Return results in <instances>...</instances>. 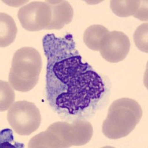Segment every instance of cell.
I'll return each mask as SVG.
<instances>
[{
  "mask_svg": "<svg viewBox=\"0 0 148 148\" xmlns=\"http://www.w3.org/2000/svg\"><path fill=\"white\" fill-rule=\"evenodd\" d=\"M130 48L129 37L121 31L109 32L100 49L104 59L110 63L121 62L126 58Z\"/></svg>",
  "mask_w": 148,
  "mask_h": 148,
  "instance_id": "6",
  "label": "cell"
},
{
  "mask_svg": "<svg viewBox=\"0 0 148 148\" xmlns=\"http://www.w3.org/2000/svg\"><path fill=\"white\" fill-rule=\"evenodd\" d=\"M141 1L139 0H112L110 8L113 14L119 17L134 16L140 8Z\"/></svg>",
  "mask_w": 148,
  "mask_h": 148,
  "instance_id": "12",
  "label": "cell"
},
{
  "mask_svg": "<svg viewBox=\"0 0 148 148\" xmlns=\"http://www.w3.org/2000/svg\"><path fill=\"white\" fill-rule=\"evenodd\" d=\"M142 2L143 3L141 4L138 11L133 16L140 20L147 21V1H142Z\"/></svg>",
  "mask_w": 148,
  "mask_h": 148,
  "instance_id": "16",
  "label": "cell"
},
{
  "mask_svg": "<svg viewBox=\"0 0 148 148\" xmlns=\"http://www.w3.org/2000/svg\"><path fill=\"white\" fill-rule=\"evenodd\" d=\"M42 68L41 54L36 49L24 47L14 53L9 73V83L20 92H28L36 85Z\"/></svg>",
  "mask_w": 148,
  "mask_h": 148,
  "instance_id": "3",
  "label": "cell"
},
{
  "mask_svg": "<svg viewBox=\"0 0 148 148\" xmlns=\"http://www.w3.org/2000/svg\"><path fill=\"white\" fill-rule=\"evenodd\" d=\"M14 88L9 82L5 81L0 82V111L8 110L15 100V93Z\"/></svg>",
  "mask_w": 148,
  "mask_h": 148,
  "instance_id": "13",
  "label": "cell"
},
{
  "mask_svg": "<svg viewBox=\"0 0 148 148\" xmlns=\"http://www.w3.org/2000/svg\"><path fill=\"white\" fill-rule=\"evenodd\" d=\"M135 45L144 53H148V24L147 22L141 24L136 28L133 35Z\"/></svg>",
  "mask_w": 148,
  "mask_h": 148,
  "instance_id": "14",
  "label": "cell"
},
{
  "mask_svg": "<svg viewBox=\"0 0 148 148\" xmlns=\"http://www.w3.org/2000/svg\"><path fill=\"white\" fill-rule=\"evenodd\" d=\"M142 116V109L136 100L121 98L113 101L103 121L102 133L110 139L126 137L136 128Z\"/></svg>",
  "mask_w": 148,
  "mask_h": 148,
  "instance_id": "2",
  "label": "cell"
},
{
  "mask_svg": "<svg viewBox=\"0 0 148 148\" xmlns=\"http://www.w3.org/2000/svg\"><path fill=\"white\" fill-rule=\"evenodd\" d=\"M13 132L10 129H5L1 131V147H16L11 143L14 142Z\"/></svg>",
  "mask_w": 148,
  "mask_h": 148,
  "instance_id": "15",
  "label": "cell"
},
{
  "mask_svg": "<svg viewBox=\"0 0 148 148\" xmlns=\"http://www.w3.org/2000/svg\"><path fill=\"white\" fill-rule=\"evenodd\" d=\"M64 121L55 122L47 127L45 132H41L33 137L28 143L29 148H64L67 147L63 129Z\"/></svg>",
  "mask_w": 148,
  "mask_h": 148,
  "instance_id": "7",
  "label": "cell"
},
{
  "mask_svg": "<svg viewBox=\"0 0 148 148\" xmlns=\"http://www.w3.org/2000/svg\"><path fill=\"white\" fill-rule=\"evenodd\" d=\"M109 30L101 25H93L86 29L83 41L86 46L92 51H99Z\"/></svg>",
  "mask_w": 148,
  "mask_h": 148,
  "instance_id": "10",
  "label": "cell"
},
{
  "mask_svg": "<svg viewBox=\"0 0 148 148\" xmlns=\"http://www.w3.org/2000/svg\"><path fill=\"white\" fill-rule=\"evenodd\" d=\"M47 58L46 97L51 108L66 121L92 118L106 104L110 82L83 62L73 36L46 34L42 39Z\"/></svg>",
  "mask_w": 148,
  "mask_h": 148,
  "instance_id": "1",
  "label": "cell"
},
{
  "mask_svg": "<svg viewBox=\"0 0 148 148\" xmlns=\"http://www.w3.org/2000/svg\"><path fill=\"white\" fill-rule=\"evenodd\" d=\"M93 133L92 125L87 120L76 119L67 123L64 136L67 147L82 146L90 141Z\"/></svg>",
  "mask_w": 148,
  "mask_h": 148,
  "instance_id": "8",
  "label": "cell"
},
{
  "mask_svg": "<svg viewBox=\"0 0 148 148\" xmlns=\"http://www.w3.org/2000/svg\"><path fill=\"white\" fill-rule=\"evenodd\" d=\"M42 121L40 110L33 102L18 101L8 112V121L17 134L30 136L39 127Z\"/></svg>",
  "mask_w": 148,
  "mask_h": 148,
  "instance_id": "4",
  "label": "cell"
},
{
  "mask_svg": "<svg viewBox=\"0 0 148 148\" xmlns=\"http://www.w3.org/2000/svg\"><path fill=\"white\" fill-rule=\"evenodd\" d=\"M52 12L51 22L47 30H60L71 23L73 18V9L67 1H46Z\"/></svg>",
  "mask_w": 148,
  "mask_h": 148,
  "instance_id": "9",
  "label": "cell"
},
{
  "mask_svg": "<svg viewBox=\"0 0 148 148\" xmlns=\"http://www.w3.org/2000/svg\"><path fill=\"white\" fill-rule=\"evenodd\" d=\"M18 18L22 27L28 31L46 29L52 18L51 6L47 2H30L18 10Z\"/></svg>",
  "mask_w": 148,
  "mask_h": 148,
  "instance_id": "5",
  "label": "cell"
},
{
  "mask_svg": "<svg viewBox=\"0 0 148 148\" xmlns=\"http://www.w3.org/2000/svg\"><path fill=\"white\" fill-rule=\"evenodd\" d=\"M17 27L15 21L10 16L0 14V46L5 47L11 45L16 39Z\"/></svg>",
  "mask_w": 148,
  "mask_h": 148,
  "instance_id": "11",
  "label": "cell"
}]
</instances>
